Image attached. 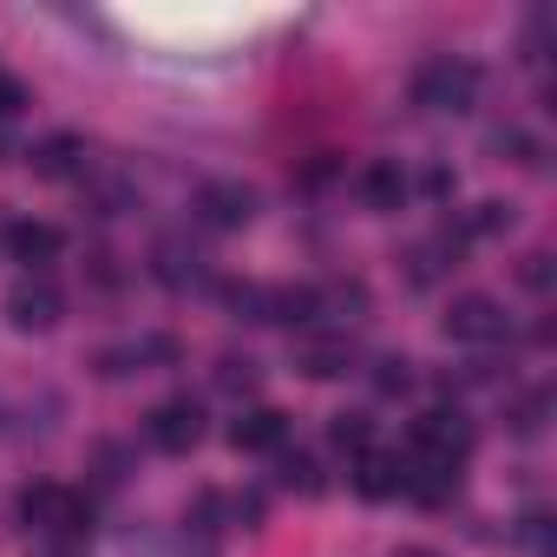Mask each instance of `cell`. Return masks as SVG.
I'll return each mask as SVG.
<instances>
[{
    "mask_svg": "<svg viewBox=\"0 0 557 557\" xmlns=\"http://www.w3.org/2000/svg\"><path fill=\"white\" fill-rule=\"evenodd\" d=\"M511 544H518L524 557H550V518H544V511H524V518L511 524Z\"/></svg>",
    "mask_w": 557,
    "mask_h": 557,
    "instance_id": "obj_20",
    "label": "cell"
},
{
    "mask_svg": "<svg viewBox=\"0 0 557 557\" xmlns=\"http://www.w3.org/2000/svg\"><path fill=\"white\" fill-rule=\"evenodd\" d=\"M400 492L420 498V505H446V498L459 492V466H440V459L407 453V459H400Z\"/></svg>",
    "mask_w": 557,
    "mask_h": 557,
    "instance_id": "obj_11",
    "label": "cell"
},
{
    "mask_svg": "<svg viewBox=\"0 0 557 557\" xmlns=\"http://www.w3.org/2000/svg\"><path fill=\"white\" fill-rule=\"evenodd\" d=\"M151 275H158L171 296H184V289H203V283H210V256H203L197 243H184V236H164V243L151 249Z\"/></svg>",
    "mask_w": 557,
    "mask_h": 557,
    "instance_id": "obj_7",
    "label": "cell"
},
{
    "mask_svg": "<svg viewBox=\"0 0 557 557\" xmlns=\"http://www.w3.org/2000/svg\"><path fill=\"white\" fill-rule=\"evenodd\" d=\"M544 413H550V394H544V387L518 394V400H511V433H537V426H544Z\"/></svg>",
    "mask_w": 557,
    "mask_h": 557,
    "instance_id": "obj_23",
    "label": "cell"
},
{
    "mask_svg": "<svg viewBox=\"0 0 557 557\" xmlns=\"http://www.w3.org/2000/svg\"><path fill=\"white\" fill-rule=\"evenodd\" d=\"M34 106V92L21 86V79H8V73H0V119H21Z\"/></svg>",
    "mask_w": 557,
    "mask_h": 557,
    "instance_id": "obj_25",
    "label": "cell"
},
{
    "mask_svg": "<svg viewBox=\"0 0 557 557\" xmlns=\"http://www.w3.org/2000/svg\"><path fill=\"white\" fill-rule=\"evenodd\" d=\"M518 283H524L531 296H550V249H524V256H518Z\"/></svg>",
    "mask_w": 557,
    "mask_h": 557,
    "instance_id": "obj_24",
    "label": "cell"
},
{
    "mask_svg": "<svg viewBox=\"0 0 557 557\" xmlns=\"http://www.w3.org/2000/svg\"><path fill=\"white\" fill-rule=\"evenodd\" d=\"M21 524L40 531V537H86L92 531V498H79L53 479H34L21 492Z\"/></svg>",
    "mask_w": 557,
    "mask_h": 557,
    "instance_id": "obj_1",
    "label": "cell"
},
{
    "mask_svg": "<svg viewBox=\"0 0 557 557\" xmlns=\"http://www.w3.org/2000/svg\"><path fill=\"white\" fill-rule=\"evenodd\" d=\"M355 492H361V498H394V492H400V453H374V446H368V453L355 459Z\"/></svg>",
    "mask_w": 557,
    "mask_h": 557,
    "instance_id": "obj_14",
    "label": "cell"
},
{
    "mask_svg": "<svg viewBox=\"0 0 557 557\" xmlns=\"http://www.w3.org/2000/svg\"><path fill=\"white\" fill-rule=\"evenodd\" d=\"M230 446L236 453H283L289 446V413L283 407H249V413H236Z\"/></svg>",
    "mask_w": 557,
    "mask_h": 557,
    "instance_id": "obj_9",
    "label": "cell"
},
{
    "mask_svg": "<svg viewBox=\"0 0 557 557\" xmlns=\"http://www.w3.org/2000/svg\"><path fill=\"white\" fill-rule=\"evenodd\" d=\"M256 381H262V368H256L249 355H223V361H216V387H223V394H256Z\"/></svg>",
    "mask_w": 557,
    "mask_h": 557,
    "instance_id": "obj_19",
    "label": "cell"
},
{
    "mask_svg": "<svg viewBox=\"0 0 557 557\" xmlns=\"http://www.w3.org/2000/svg\"><path fill=\"white\" fill-rule=\"evenodd\" d=\"M8 249L14 262H27V275H47V262H60V249H66V236L53 230V223H8Z\"/></svg>",
    "mask_w": 557,
    "mask_h": 557,
    "instance_id": "obj_10",
    "label": "cell"
},
{
    "mask_svg": "<svg viewBox=\"0 0 557 557\" xmlns=\"http://www.w3.org/2000/svg\"><path fill=\"white\" fill-rule=\"evenodd\" d=\"M511 230V203H472V216L459 223V236H498Z\"/></svg>",
    "mask_w": 557,
    "mask_h": 557,
    "instance_id": "obj_22",
    "label": "cell"
},
{
    "mask_svg": "<svg viewBox=\"0 0 557 557\" xmlns=\"http://www.w3.org/2000/svg\"><path fill=\"white\" fill-rule=\"evenodd\" d=\"M296 361H302V374L335 381V374H348V368H355V342H348V335H309V342L296 348Z\"/></svg>",
    "mask_w": 557,
    "mask_h": 557,
    "instance_id": "obj_13",
    "label": "cell"
},
{
    "mask_svg": "<svg viewBox=\"0 0 557 557\" xmlns=\"http://www.w3.org/2000/svg\"><path fill=\"white\" fill-rule=\"evenodd\" d=\"M283 485L289 492H302V498H315L329 479H322V459L315 453H283Z\"/></svg>",
    "mask_w": 557,
    "mask_h": 557,
    "instance_id": "obj_17",
    "label": "cell"
},
{
    "mask_svg": "<svg viewBox=\"0 0 557 557\" xmlns=\"http://www.w3.org/2000/svg\"><path fill=\"white\" fill-rule=\"evenodd\" d=\"M197 216H203L210 230H243V223L256 216V190L236 184V177H210V184L197 190Z\"/></svg>",
    "mask_w": 557,
    "mask_h": 557,
    "instance_id": "obj_8",
    "label": "cell"
},
{
    "mask_svg": "<svg viewBox=\"0 0 557 557\" xmlns=\"http://www.w3.org/2000/svg\"><path fill=\"white\" fill-rule=\"evenodd\" d=\"M407 387H413V361H407V355H381V361H374V394L394 400V394H407Z\"/></svg>",
    "mask_w": 557,
    "mask_h": 557,
    "instance_id": "obj_21",
    "label": "cell"
},
{
    "mask_svg": "<svg viewBox=\"0 0 557 557\" xmlns=\"http://www.w3.org/2000/svg\"><path fill=\"white\" fill-rule=\"evenodd\" d=\"M223 309L236 322H269V283H223Z\"/></svg>",
    "mask_w": 557,
    "mask_h": 557,
    "instance_id": "obj_16",
    "label": "cell"
},
{
    "mask_svg": "<svg viewBox=\"0 0 557 557\" xmlns=\"http://www.w3.org/2000/svg\"><path fill=\"white\" fill-rule=\"evenodd\" d=\"M27 164H34V177H47V184L79 177V171H86V138H79V132H53V138H40V145L27 151Z\"/></svg>",
    "mask_w": 557,
    "mask_h": 557,
    "instance_id": "obj_12",
    "label": "cell"
},
{
    "mask_svg": "<svg viewBox=\"0 0 557 557\" xmlns=\"http://www.w3.org/2000/svg\"><path fill=\"white\" fill-rule=\"evenodd\" d=\"M400 557H433V550H400Z\"/></svg>",
    "mask_w": 557,
    "mask_h": 557,
    "instance_id": "obj_27",
    "label": "cell"
},
{
    "mask_svg": "<svg viewBox=\"0 0 557 557\" xmlns=\"http://www.w3.org/2000/svg\"><path fill=\"white\" fill-rule=\"evenodd\" d=\"M329 440H335L342 453H355V459H361V453L374 446V420H368V413H335V426H329Z\"/></svg>",
    "mask_w": 557,
    "mask_h": 557,
    "instance_id": "obj_18",
    "label": "cell"
},
{
    "mask_svg": "<svg viewBox=\"0 0 557 557\" xmlns=\"http://www.w3.org/2000/svg\"><path fill=\"white\" fill-rule=\"evenodd\" d=\"M472 99H479V66L459 53H440L413 73V106L426 112H472Z\"/></svg>",
    "mask_w": 557,
    "mask_h": 557,
    "instance_id": "obj_2",
    "label": "cell"
},
{
    "mask_svg": "<svg viewBox=\"0 0 557 557\" xmlns=\"http://www.w3.org/2000/svg\"><path fill=\"white\" fill-rule=\"evenodd\" d=\"M361 197H368V210H400V197H407V177H400V164H368L361 171Z\"/></svg>",
    "mask_w": 557,
    "mask_h": 557,
    "instance_id": "obj_15",
    "label": "cell"
},
{
    "mask_svg": "<svg viewBox=\"0 0 557 557\" xmlns=\"http://www.w3.org/2000/svg\"><path fill=\"white\" fill-rule=\"evenodd\" d=\"M99 479H106V485L125 479V453H119V446H99Z\"/></svg>",
    "mask_w": 557,
    "mask_h": 557,
    "instance_id": "obj_26",
    "label": "cell"
},
{
    "mask_svg": "<svg viewBox=\"0 0 557 557\" xmlns=\"http://www.w3.org/2000/svg\"><path fill=\"white\" fill-rule=\"evenodd\" d=\"M60 315H66V296H60V283H53V275H21V283L8 289V322H14V329H27V335H47Z\"/></svg>",
    "mask_w": 557,
    "mask_h": 557,
    "instance_id": "obj_6",
    "label": "cell"
},
{
    "mask_svg": "<svg viewBox=\"0 0 557 557\" xmlns=\"http://www.w3.org/2000/svg\"><path fill=\"white\" fill-rule=\"evenodd\" d=\"M145 440H151L158 453L184 459V453L203 440V407H197L190 394H177V400H158V407L145 413Z\"/></svg>",
    "mask_w": 557,
    "mask_h": 557,
    "instance_id": "obj_4",
    "label": "cell"
},
{
    "mask_svg": "<svg viewBox=\"0 0 557 557\" xmlns=\"http://www.w3.org/2000/svg\"><path fill=\"white\" fill-rule=\"evenodd\" d=\"M407 453L440 459V466H466V453H472V426H466V413H453V407L420 413V420H413V446H407Z\"/></svg>",
    "mask_w": 557,
    "mask_h": 557,
    "instance_id": "obj_5",
    "label": "cell"
},
{
    "mask_svg": "<svg viewBox=\"0 0 557 557\" xmlns=\"http://www.w3.org/2000/svg\"><path fill=\"white\" fill-rule=\"evenodd\" d=\"M446 335L466 342V348H492V342L511 335V315H505L498 296H453V309H446Z\"/></svg>",
    "mask_w": 557,
    "mask_h": 557,
    "instance_id": "obj_3",
    "label": "cell"
}]
</instances>
